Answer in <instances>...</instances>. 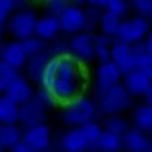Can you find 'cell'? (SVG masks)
Listing matches in <instances>:
<instances>
[{"instance_id":"d590c367","label":"cell","mask_w":152,"mask_h":152,"mask_svg":"<svg viewBox=\"0 0 152 152\" xmlns=\"http://www.w3.org/2000/svg\"><path fill=\"white\" fill-rule=\"evenodd\" d=\"M71 4L70 0H49L45 3L47 14L59 17Z\"/></svg>"},{"instance_id":"7402d4cb","label":"cell","mask_w":152,"mask_h":152,"mask_svg":"<svg viewBox=\"0 0 152 152\" xmlns=\"http://www.w3.org/2000/svg\"><path fill=\"white\" fill-rule=\"evenodd\" d=\"M23 130L18 124H3L0 123V147L9 151L16 144L22 141Z\"/></svg>"},{"instance_id":"7a4b0ae2","label":"cell","mask_w":152,"mask_h":152,"mask_svg":"<svg viewBox=\"0 0 152 152\" xmlns=\"http://www.w3.org/2000/svg\"><path fill=\"white\" fill-rule=\"evenodd\" d=\"M134 97L126 91L123 83H118L108 91L97 96L98 113L103 117L123 114L132 106Z\"/></svg>"},{"instance_id":"44dd1931","label":"cell","mask_w":152,"mask_h":152,"mask_svg":"<svg viewBox=\"0 0 152 152\" xmlns=\"http://www.w3.org/2000/svg\"><path fill=\"white\" fill-rule=\"evenodd\" d=\"M132 124L152 137V104H139L132 112Z\"/></svg>"},{"instance_id":"52a82bcc","label":"cell","mask_w":152,"mask_h":152,"mask_svg":"<svg viewBox=\"0 0 152 152\" xmlns=\"http://www.w3.org/2000/svg\"><path fill=\"white\" fill-rule=\"evenodd\" d=\"M22 141L36 152H49L53 146V132L47 123L25 128L22 132Z\"/></svg>"},{"instance_id":"ba28073f","label":"cell","mask_w":152,"mask_h":152,"mask_svg":"<svg viewBox=\"0 0 152 152\" xmlns=\"http://www.w3.org/2000/svg\"><path fill=\"white\" fill-rule=\"evenodd\" d=\"M61 34L70 37L75 33L86 31V16L85 6L77 4H70L69 7L59 16Z\"/></svg>"},{"instance_id":"603a6c76","label":"cell","mask_w":152,"mask_h":152,"mask_svg":"<svg viewBox=\"0 0 152 152\" xmlns=\"http://www.w3.org/2000/svg\"><path fill=\"white\" fill-rule=\"evenodd\" d=\"M91 152H123V140L120 136L103 131L97 144L90 148Z\"/></svg>"},{"instance_id":"bcb514c9","label":"cell","mask_w":152,"mask_h":152,"mask_svg":"<svg viewBox=\"0 0 152 152\" xmlns=\"http://www.w3.org/2000/svg\"><path fill=\"white\" fill-rule=\"evenodd\" d=\"M0 152H6V151H4V150H3L1 147H0Z\"/></svg>"},{"instance_id":"f546056e","label":"cell","mask_w":152,"mask_h":152,"mask_svg":"<svg viewBox=\"0 0 152 152\" xmlns=\"http://www.w3.org/2000/svg\"><path fill=\"white\" fill-rule=\"evenodd\" d=\"M103 12V9L94 5H86L85 7V16H86V31L96 33L98 31L99 20Z\"/></svg>"},{"instance_id":"9a60e30c","label":"cell","mask_w":152,"mask_h":152,"mask_svg":"<svg viewBox=\"0 0 152 152\" xmlns=\"http://www.w3.org/2000/svg\"><path fill=\"white\" fill-rule=\"evenodd\" d=\"M48 110L43 108L33 98L20 106V123L22 128H30L34 125H39L47 121Z\"/></svg>"},{"instance_id":"d4e9b609","label":"cell","mask_w":152,"mask_h":152,"mask_svg":"<svg viewBox=\"0 0 152 152\" xmlns=\"http://www.w3.org/2000/svg\"><path fill=\"white\" fill-rule=\"evenodd\" d=\"M114 42V38L97 32L94 33V58L98 63L110 60L112 45Z\"/></svg>"},{"instance_id":"30bf717a","label":"cell","mask_w":152,"mask_h":152,"mask_svg":"<svg viewBox=\"0 0 152 152\" xmlns=\"http://www.w3.org/2000/svg\"><path fill=\"white\" fill-rule=\"evenodd\" d=\"M28 54L22 41L12 39L0 44V60L11 65L18 71L25 69L28 60Z\"/></svg>"},{"instance_id":"d6a6232c","label":"cell","mask_w":152,"mask_h":152,"mask_svg":"<svg viewBox=\"0 0 152 152\" xmlns=\"http://www.w3.org/2000/svg\"><path fill=\"white\" fill-rule=\"evenodd\" d=\"M129 5L135 15L152 21V0H129Z\"/></svg>"},{"instance_id":"ee69618b","label":"cell","mask_w":152,"mask_h":152,"mask_svg":"<svg viewBox=\"0 0 152 152\" xmlns=\"http://www.w3.org/2000/svg\"><path fill=\"white\" fill-rule=\"evenodd\" d=\"M71 4H77V5H86V0H70Z\"/></svg>"},{"instance_id":"b9f144b4","label":"cell","mask_w":152,"mask_h":152,"mask_svg":"<svg viewBox=\"0 0 152 152\" xmlns=\"http://www.w3.org/2000/svg\"><path fill=\"white\" fill-rule=\"evenodd\" d=\"M103 4H104V0H86V5H94L103 9Z\"/></svg>"},{"instance_id":"7dc6e473","label":"cell","mask_w":152,"mask_h":152,"mask_svg":"<svg viewBox=\"0 0 152 152\" xmlns=\"http://www.w3.org/2000/svg\"><path fill=\"white\" fill-rule=\"evenodd\" d=\"M41 1H44V3H47V1H49V0H41Z\"/></svg>"},{"instance_id":"9c48e42d","label":"cell","mask_w":152,"mask_h":152,"mask_svg":"<svg viewBox=\"0 0 152 152\" xmlns=\"http://www.w3.org/2000/svg\"><path fill=\"white\" fill-rule=\"evenodd\" d=\"M86 83L87 81L63 79L56 76V79L54 80V82L48 90L53 93V96L55 97L59 106H61V104L82 94L85 88H86Z\"/></svg>"},{"instance_id":"ac0fdd59","label":"cell","mask_w":152,"mask_h":152,"mask_svg":"<svg viewBox=\"0 0 152 152\" xmlns=\"http://www.w3.org/2000/svg\"><path fill=\"white\" fill-rule=\"evenodd\" d=\"M34 34L48 43L53 42L54 39L63 36L59 17L49 15V14L38 17L37 23H36Z\"/></svg>"},{"instance_id":"5b68a950","label":"cell","mask_w":152,"mask_h":152,"mask_svg":"<svg viewBox=\"0 0 152 152\" xmlns=\"http://www.w3.org/2000/svg\"><path fill=\"white\" fill-rule=\"evenodd\" d=\"M124 74L112 60L98 63L93 74V91L96 96L121 83Z\"/></svg>"},{"instance_id":"7bdbcfd3","label":"cell","mask_w":152,"mask_h":152,"mask_svg":"<svg viewBox=\"0 0 152 152\" xmlns=\"http://www.w3.org/2000/svg\"><path fill=\"white\" fill-rule=\"evenodd\" d=\"M144 99H145V102H146V103L152 104V85H151V87L148 88V91L146 92V94H145Z\"/></svg>"},{"instance_id":"2e32d148","label":"cell","mask_w":152,"mask_h":152,"mask_svg":"<svg viewBox=\"0 0 152 152\" xmlns=\"http://www.w3.org/2000/svg\"><path fill=\"white\" fill-rule=\"evenodd\" d=\"M33 85L34 83L27 76H23L20 74L9 85V87L5 91V94L21 106V104L31 101L33 98V94L36 91Z\"/></svg>"},{"instance_id":"f6af8a7d","label":"cell","mask_w":152,"mask_h":152,"mask_svg":"<svg viewBox=\"0 0 152 152\" xmlns=\"http://www.w3.org/2000/svg\"><path fill=\"white\" fill-rule=\"evenodd\" d=\"M3 32H4V27L0 26V43H1V38H3Z\"/></svg>"},{"instance_id":"4316f807","label":"cell","mask_w":152,"mask_h":152,"mask_svg":"<svg viewBox=\"0 0 152 152\" xmlns=\"http://www.w3.org/2000/svg\"><path fill=\"white\" fill-rule=\"evenodd\" d=\"M20 75V71L12 68L11 65L6 64L5 61L0 60V93H5L6 88L17 76Z\"/></svg>"},{"instance_id":"74e56055","label":"cell","mask_w":152,"mask_h":152,"mask_svg":"<svg viewBox=\"0 0 152 152\" xmlns=\"http://www.w3.org/2000/svg\"><path fill=\"white\" fill-rule=\"evenodd\" d=\"M137 69L144 71L152 80V56L148 54H144L137 60Z\"/></svg>"},{"instance_id":"5bb4252c","label":"cell","mask_w":152,"mask_h":152,"mask_svg":"<svg viewBox=\"0 0 152 152\" xmlns=\"http://www.w3.org/2000/svg\"><path fill=\"white\" fill-rule=\"evenodd\" d=\"M123 152H151L152 137L142 130L131 126L121 137Z\"/></svg>"},{"instance_id":"c3c4849f","label":"cell","mask_w":152,"mask_h":152,"mask_svg":"<svg viewBox=\"0 0 152 152\" xmlns=\"http://www.w3.org/2000/svg\"><path fill=\"white\" fill-rule=\"evenodd\" d=\"M49 152H52V151H49Z\"/></svg>"},{"instance_id":"6da1fadb","label":"cell","mask_w":152,"mask_h":152,"mask_svg":"<svg viewBox=\"0 0 152 152\" xmlns=\"http://www.w3.org/2000/svg\"><path fill=\"white\" fill-rule=\"evenodd\" d=\"M60 120L68 128H81L98 115L97 101L87 94H80L60 106Z\"/></svg>"},{"instance_id":"60d3db41","label":"cell","mask_w":152,"mask_h":152,"mask_svg":"<svg viewBox=\"0 0 152 152\" xmlns=\"http://www.w3.org/2000/svg\"><path fill=\"white\" fill-rule=\"evenodd\" d=\"M12 3L15 6V10L30 7V0H12Z\"/></svg>"},{"instance_id":"f35d334b","label":"cell","mask_w":152,"mask_h":152,"mask_svg":"<svg viewBox=\"0 0 152 152\" xmlns=\"http://www.w3.org/2000/svg\"><path fill=\"white\" fill-rule=\"evenodd\" d=\"M7 152H36L32 147H30L28 146L26 142H23V141H20L18 144H16L12 148H10Z\"/></svg>"},{"instance_id":"ffe728a7","label":"cell","mask_w":152,"mask_h":152,"mask_svg":"<svg viewBox=\"0 0 152 152\" xmlns=\"http://www.w3.org/2000/svg\"><path fill=\"white\" fill-rule=\"evenodd\" d=\"M0 123L18 124L20 123V104H17L5 93H0Z\"/></svg>"},{"instance_id":"681fc988","label":"cell","mask_w":152,"mask_h":152,"mask_svg":"<svg viewBox=\"0 0 152 152\" xmlns=\"http://www.w3.org/2000/svg\"><path fill=\"white\" fill-rule=\"evenodd\" d=\"M151 152H152V151H151Z\"/></svg>"},{"instance_id":"ab89813d","label":"cell","mask_w":152,"mask_h":152,"mask_svg":"<svg viewBox=\"0 0 152 152\" xmlns=\"http://www.w3.org/2000/svg\"><path fill=\"white\" fill-rule=\"evenodd\" d=\"M144 45H145V49H146V53L148 55L152 56V30L150 31V33L147 34V37L145 38L144 41Z\"/></svg>"},{"instance_id":"8fae6325","label":"cell","mask_w":152,"mask_h":152,"mask_svg":"<svg viewBox=\"0 0 152 152\" xmlns=\"http://www.w3.org/2000/svg\"><path fill=\"white\" fill-rule=\"evenodd\" d=\"M110 60L121 70L123 74L137 69V56L134 53L132 45L117 39H114L112 45Z\"/></svg>"},{"instance_id":"8d00e7d4","label":"cell","mask_w":152,"mask_h":152,"mask_svg":"<svg viewBox=\"0 0 152 152\" xmlns=\"http://www.w3.org/2000/svg\"><path fill=\"white\" fill-rule=\"evenodd\" d=\"M15 11L12 0H0V26L4 27L9 17Z\"/></svg>"},{"instance_id":"4fadbf2b","label":"cell","mask_w":152,"mask_h":152,"mask_svg":"<svg viewBox=\"0 0 152 152\" xmlns=\"http://www.w3.org/2000/svg\"><path fill=\"white\" fill-rule=\"evenodd\" d=\"M121 83L124 85L126 91L134 98H140V97L144 98L146 92L151 87L152 80L140 69H134L124 74Z\"/></svg>"},{"instance_id":"277c9868","label":"cell","mask_w":152,"mask_h":152,"mask_svg":"<svg viewBox=\"0 0 152 152\" xmlns=\"http://www.w3.org/2000/svg\"><path fill=\"white\" fill-rule=\"evenodd\" d=\"M152 30V22L145 17L137 15L130 17H123L119 30L114 39L128 44H136L144 42L150 31Z\"/></svg>"},{"instance_id":"3957f363","label":"cell","mask_w":152,"mask_h":152,"mask_svg":"<svg viewBox=\"0 0 152 152\" xmlns=\"http://www.w3.org/2000/svg\"><path fill=\"white\" fill-rule=\"evenodd\" d=\"M37 20L38 16L32 9H18L9 17L4 28L10 34V37H12V39L25 41L34 34Z\"/></svg>"},{"instance_id":"8992f818","label":"cell","mask_w":152,"mask_h":152,"mask_svg":"<svg viewBox=\"0 0 152 152\" xmlns=\"http://www.w3.org/2000/svg\"><path fill=\"white\" fill-rule=\"evenodd\" d=\"M70 55L81 63L82 65H88L96 60L94 58V33L88 31H82L68 37Z\"/></svg>"},{"instance_id":"83f0119b","label":"cell","mask_w":152,"mask_h":152,"mask_svg":"<svg viewBox=\"0 0 152 152\" xmlns=\"http://www.w3.org/2000/svg\"><path fill=\"white\" fill-rule=\"evenodd\" d=\"M81 129H82V131H83L85 136H86L87 141L90 142V148L97 144V141L99 140V137L102 136L103 131H104L102 123L97 121L96 119L86 123L85 125L81 126Z\"/></svg>"},{"instance_id":"7c38bea8","label":"cell","mask_w":152,"mask_h":152,"mask_svg":"<svg viewBox=\"0 0 152 152\" xmlns=\"http://www.w3.org/2000/svg\"><path fill=\"white\" fill-rule=\"evenodd\" d=\"M58 148L61 152H88L90 142L81 128H69L60 135Z\"/></svg>"},{"instance_id":"e0dca14e","label":"cell","mask_w":152,"mask_h":152,"mask_svg":"<svg viewBox=\"0 0 152 152\" xmlns=\"http://www.w3.org/2000/svg\"><path fill=\"white\" fill-rule=\"evenodd\" d=\"M56 72H58L59 77L63 79L87 81L86 72H85V65L79 63L70 54L56 58Z\"/></svg>"},{"instance_id":"cb8c5ba5","label":"cell","mask_w":152,"mask_h":152,"mask_svg":"<svg viewBox=\"0 0 152 152\" xmlns=\"http://www.w3.org/2000/svg\"><path fill=\"white\" fill-rule=\"evenodd\" d=\"M102 125L104 131H108L110 134L118 135L120 137L124 136L125 132L131 128L129 120L123 117L121 114H114V115H107L103 117Z\"/></svg>"},{"instance_id":"f1b7e54d","label":"cell","mask_w":152,"mask_h":152,"mask_svg":"<svg viewBox=\"0 0 152 152\" xmlns=\"http://www.w3.org/2000/svg\"><path fill=\"white\" fill-rule=\"evenodd\" d=\"M33 99L39 103L41 106L43 108H45L48 112L52 110V109H55L59 106L58 102H56V99H55V97L53 96V93L48 88H44V87H41V86H38V88H36L34 94H33Z\"/></svg>"},{"instance_id":"484cf974","label":"cell","mask_w":152,"mask_h":152,"mask_svg":"<svg viewBox=\"0 0 152 152\" xmlns=\"http://www.w3.org/2000/svg\"><path fill=\"white\" fill-rule=\"evenodd\" d=\"M121 20H123V17H120L119 15L103 9L99 25H98V32L104 33L112 38H115Z\"/></svg>"},{"instance_id":"1f68e13d","label":"cell","mask_w":152,"mask_h":152,"mask_svg":"<svg viewBox=\"0 0 152 152\" xmlns=\"http://www.w3.org/2000/svg\"><path fill=\"white\" fill-rule=\"evenodd\" d=\"M47 50H48V53L53 58H60L63 55L70 54L68 38H64L60 36L59 38H56V39H54L53 42H50L48 44V49Z\"/></svg>"},{"instance_id":"e575fe53","label":"cell","mask_w":152,"mask_h":152,"mask_svg":"<svg viewBox=\"0 0 152 152\" xmlns=\"http://www.w3.org/2000/svg\"><path fill=\"white\" fill-rule=\"evenodd\" d=\"M103 9L117 14L120 17H125L130 9V5L129 0H104Z\"/></svg>"},{"instance_id":"d6986e66","label":"cell","mask_w":152,"mask_h":152,"mask_svg":"<svg viewBox=\"0 0 152 152\" xmlns=\"http://www.w3.org/2000/svg\"><path fill=\"white\" fill-rule=\"evenodd\" d=\"M50 58H53V56H50L48 50H45L41 54H37V55H32L28 58L27 64L25 66V71H26V76L33 83L39 85L42 74L45 69L47 64H48V61L50 60Z\"/></svg>"},{"instance_id":"836d02e7","label":"cell","mask_w":152,"mask_h":152,"mask_svg":"<svg viewBox=\"0 0 152 152\" xmlns=\"http://www.w3.org/2000/svg\"><path fill=\"white\" fill-rule=\"evenodd\" d=\"M56 76H58V72H56V58H50V60L48 61L42 74V77L38 86L49 88L52 86V83L54 82V80L56 79Z\"/></svg>"},{"instance_id":"4dcf8cb0","label":"cell","mask_w":152,"mask_h":152,"mask_svg":"<svg viewBox=\"0 0 152 152\" xmlns=\"http://www.w3.org/2000/svg\"><path fill=\"white\" fill-rule=\"evenodd\" d=\"M23 45L26 48V52L28 54V56H32V55H37V54H41L43 52H45L48 49V42L43 41L42 38L37 37L36 34L28 37L27 39L22 41Z\"/></svg>"}]
</instances>
